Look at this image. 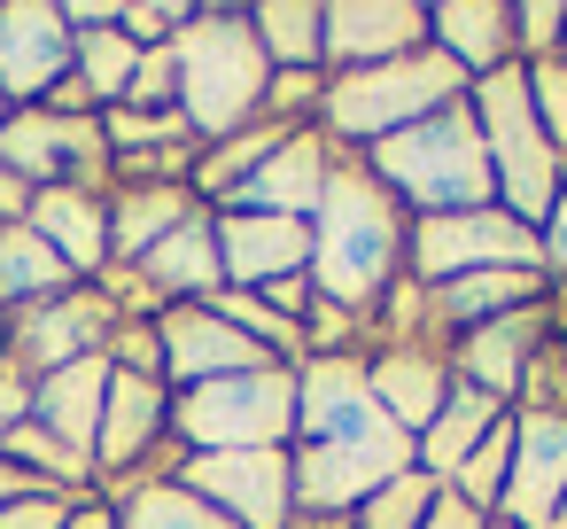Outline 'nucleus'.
<instances>
[{
	"label": "nucleus",
	"mask_w": 567,
	"mask_h": 529,
	"mask_svg": "<svg viewBox=\"0 0 567 529\" xmlns=\"http://www.w3.org/2000/svg\"><path fill=\"white\" fill-rule=\"evenodd\" d=\"M412 242V218L396 211V195L365 172V156H334L327 203L311 211V288L334 312H373L396 281V257Z\"/></svg>",
	"instance_id": "obj_1"
},
{
	"label": "nucleus",
	"mask_w": 567,
	"mask_h": 529,
	"mask_svg": "<svg viewBox=\"0 0 567 529\" xmlns=\"http://www.w3.org/2000/svg\"><path fill=\"white\" fill-rule=\"evenodd\" d=\"M172 55H179V118L203 149L234 141L265 118L272 63L249 32V9H195V24L172 40Z\"/></svg>",
	"instance_id": "obj_2"
},
{
	"label": "nucleus",
	"mask_w": 567,
	"mask_h": 529,
	"mask_svg": "<svg viewBox=\"0 0 567 529\" xmlns=\"http://www.w3.org/2000/svg\"><path fill=\"white\" fill-rule=\"evenodd\" d=\"M365 172H373L396 203H412L420 218L489 211V203H497L489 149H482V125H474L466 102H451V110H435V118H420V125L373 141V149H365Z\"/></svg>",
	"instance_id": "obj_3"
},
{
	"label": "nucleus",
	"mask_w": 567,
	"mask_h": 529,
	"mask_svg": "<svg viewBox=\"0 0 567 529\" xmlns=\"http://www.w3.org/2000/svg\"><path fill=\"white\" fill-rule=\"evenodd\" d=\"M451 102H466V71H458L451 55H435V48H412V55H396V63L327 79V102H319L311 125H319L327 141L373 149V141H389V133H404V125H420V118H435V110H451Z\"/></svg>",
	"instance_id": "obj_4"
},
{
	"label": "nucleus",
	"mask_w": 567,
	"mask_h": 529,
	"mask_svg": "<svg viewBox=\"0 0 567 529\" xmlns=\"http://www.w3.org/2000/svg\"><path fill=\"white\" fill-rule=\"evenodd\" d=\"M466 110H474V125H482V149H489V180H497V211H513L528 234L551 218V203H559V187H567V156L544 141V125H536V110H528V71L520 63H505V71H489V79H474L466 87Z\"/></svg>",
	"instance_id": "obj_5"
},
{
	"label": "nucleus",
	"mask_w": 567,
	"mask_h": 529,
	"mask_svg": "<svg viewBox=\"0 0 567 529\" xmlns=\"http://www.w3.org/2000/svg\"><path fill=\"white\" fill-rule=\"evenodd\" d=\"M179 451H288L296 444V366H249L203 389H172Z\"/></svg>",
	"instance_id": "obj_6"
},
{
	"label": "nucleus",
	"mask_w": 567,
	"mask_h": 529,
	"mask_svg": "<svg viewBox=\"0 0 567 529\" xmlns=\"http://www.w3.org/2000/svg\"><path fill=\"white\" fill-rule=\"evenodd\" d=\"M288 467H296V513L311 521H334V513H358L381 482H396L412 459V436L389 420V413H365L319 444H288Z\"/></svg>",
	"instance_id": "obj_7"
},
{
	"label": "nucleus",
	"mask_w": 567,
	"mask_h": 529,
	"mask_svg": "<svg viewBox=\"0 0 567 529\" xmlns=\"http://www.w3.org/2000/svg\"><path fill=\"white\" fill-rule=\"evenodd\" d=\"M420 288L458 281V273H544V242L513 218V211H443V218H412L404 242Z\"/></svg>",
	"instance_id": "obj_8"
},
{
	"label": "nucleus",
	"mask_w": 567,
	"mask_h": 529,
	"mask_svg": "<svg viewBox=\"0 0 567 529\" xmlns=\"http://www.w3.org/2000/svg\"><path fill=\"white\" fill-rule=\"evenodd\" d=\"M0 164H9L32 195H40V187H86V195H110V141H102V118L9 110V125H0Z\"/></svg>",
	"instance_id": "obj_9"
},
{
	"label": "nucleus",
	"mask_w": 567,
	"mask_h": 529,
	"mask_svg": "<svg viewBox=\"0 0 567 529\" xmlns=\"http://www.w3.org/2000/svg\"><path fill=\"white\" fill-rule=\"evenodd\" d=\"M0 327H9V366L32 374V382H48V374H63V366H79V358H110L117 312H110V296H102L94 281H79V288L32 304V312H17V319H0Z\"/></svg>",
	"instance_id": "obj_10"
},
{
	"label": "nucleus",
	"mask_w": 567,
	"mask_h": 529,
	"mask_svg": "<svg viewBox=\"0 0 567 529\" xmlns=\"http://www.w3.org/2000/svg\"><path fill=\"white\" fill-rule=\"evenodd\" d=\"M179 482L210 498L234 529H288L296 521V467L288 451H187Z\"/></svg>",
	"instance_id": "obj_11"
},
{
	"label": "nucleus",
	"mask_w": 567,
	"mask_h": 529,
	"mask_svg": "<svg viewBox=\"0 0 567 529\" xmlns=\"http://www.w3.org/2000/svg\"><path fill=\"white\" fill-rule=\"evenodd\" d=\"M567 498V413H544V405H520L513 413V467H505V498L489 521H513V529H551Z\"/></svg>",
	"instance_id": "obj_12"
},
{
	"label": "nucleus",
	"mask_w": 567,
	"mask_h": 529,
	"mask_svg": "<svg viewBox=\"0 0 567 529\" xmlns=\"http://www.w3.org/2000/svg\"><path fill=\"white\" fill-rule=\"evenodd\" d=\"M156 343H164V389H203V382H226V374H249V366H280L272 350H257L210 304H164Z\"/></svg>",
	"instance_id": "obj_13"
},
{
	"label": "nucleus",
	"mask_w": 567,
	"mask_h": 529,
	"mask_svg": "<svg viewBox=\"0 0 567 529\" xmlns=\"http://www.w3.org/2000/svg\"><path fill=\"white\" fill-rule=\"evenodd\" d=\"M71 24L55 0H0V94L17 110L48 102L55 79H71Z\"/></svg>",
	"instance_id": "obj_14"
},
{
	"label": "nucleus",
	"mask_w": 567,
	"mask_h": 529,
	"mask_svg": "<svg viewBox=\"0 0 567 529\" xmlns=\"http://www.w3.org/2000/svg\"><path fill=\"white\" fill-rule=\"evenodd\" d=\"M327 180H334V141L319 125H296L218 211H265V218H303L311 226V211L327 203Z\"/></svg>",
	"instance_id": "obj_15"
},
{
	"label": "nucleus",
	"mask_w": 567,
	"mask_h": 529,
	"mask_svg": "<svg viewBox=\"0 0 567 529\" xmlns=\"http://www.w3.org/2000/svg\"><path fill=\"white\" fill-rule=\"evenodd\" d=\"M427 48V9L420 0H334L327 9V79L373 71Z\"/></svg>",
	"instance_id": "obj_16"
},
{
	"label": "nucleus",
	"mask_w": 567,
	"mask_h": 529,
	"mask_svg": "<svg viewBox=\"0 0 567 529\" xmlns=\"http://www.w3.org/2000/svg\"><path fill=\"white\" fill-rule=\"evenodd\" d=\"M544 343H551V312H544V304H528V312H505V319H482L474 335H458V358H451V382H474L482 397H497V405H513Z\"/></svg>",
	"instance_id": "obj_17"
},
{
	"label": "nucleus",
	"mask_w": 567,
	"mask_h": 529,
	"mask_svg": "<svg viewBox=\"0 0 567 529\" xmlns=\"http://www.w3.org/2000/svg\"><path fill=\"white\" fill-rule=\"evenodd\" d=\"M210 218H218L226 288H265L288 273H311V226L303 218H265V211H210Z\"/></svg>",
	"instance_id": "obj_18"
},
{
	"label": "nucleus",
	"mask_w": 567,
	"mask_h": 529,
	"mask_svg": "<svg viewBox=\"0 0 567 529\" xmlns=\"http://www.w3.org/2000/svg\"><path fill=\"white\" fill-rule=\"evenodd\" d=\"M24 226H32L79 281H102V273H110V195H86V187H40Z\"/></svg>",
	"instance_id": "obj_19"
},
{
	"label": "nucleus",
	"mask_w": 567,
	"mask_h": 529,
	"mask_svg": "<svg viewBox=\"0 0 567 529\" xmlns=\"http://www.w3.org/2000/svg\"><path fill=\"white\" fill-rule=\"evenodd\" d=\"M141 288L156 296V304H210L218 288H226V265H218V218L210 211H195L179 234H164L141 265Z\"/></svg>",
	"instance_id": "obj_20"
},
{
	"label": "nucleus",
	"mask_w": 567,
	"mask_h": 529,
	"mask_svg": "<svg viewBox=\"0 0 567 529\" xmlns=\"http://www.w3.org/2000/svg\"><path fill=\"white\" fill-rule=\"evenodd\" d=\"M365 382H373V405L420 444V428L443 413V397H451V358L443 350H420V343H389L373 366H365Z\"/></svg>",
	"instance_id": "obj_21"
},
{
	"label": "nucleus",
	"mask_w": 567,
	"mask_h": 529,
	"mask_svg": "<svg viewBox=\"0 0 567 529\" xmlns=\"http://www.w3.org/2000/svg\"><path fill=\"white\" fill-rule=\"evenodd\" d=\"M427 48L451 55L466 71V87H474V79L505 71L520 55L513 48V9L505 0H443V9H427Z\"/></svg>",
	"instance_id": "obj_22"
},
{
	"label": "nucleus",
	"mask_w": 567,
	"mask_h": 529,
	"mask_svg": "<svg viewBox=\"0 0 567 529\" xmlns=\"http://www.w3.org/2000/svg\"><path fill=\"white\" fill-rule=\"evenodd\" d=\"M102 405H110V358H79V366L32 382V420L86 459H94V436H102Z\"/></svg>",
	"instance_id": "obj_23"
},
{
	"label": "nucleus",
	"mask_w": 567,
	"mask_h": 529,
	"mask_svg": "<svg viewBox=\"0 0 567 529\" xmlns=\"http://www.w3.org/2000/svg\"><path fill=\"white\" fill-rule=\"evenodd\" d=\"M195 211H203L195 187H110V265H141Z\"/></svg>",
	"instance_id": "obj_24"
},
{
	"label": "nucleus",
	"mask_w": 567,
	"mask_h": 529,
	"mask_svg": "<svg viewBox=\"0 0 567 529\" xmlns=\"http://www.w3.org/2000/svg\"><path fill=\"white\" fill-rule=\"evenodd\" d=\"M513 405H497V397H482L474 382H451V397H443V413L420 428V444H412V459H420V475H435V482H451L458 467H466V451L505 420Z\"/></svg>",
	"instance_id": "obj_25"
},
{
	"label": "nucleus",
	"mask_w": 567,
	"mask_h": 529,
	"mask_svg": "<svg viewBox=\"0 0 567 529\" xmlns=\"http://www.w3.org/2000/svg\"><path fill=\"white\" fill-rule=\"evenodd\" d=\"M63 288H79V273L32 226H0V319H17V312H32V304H48Z\"/></svg>",
	"instance_id": "obj_26"
},
{
	"label": "nucleus",
	"mask_w": 567,
	"mask_h": 529,
	"mask_svg": "<svg viewBox=\"0 0 567 529\" xmlns=\"http://www.w3.org/2000/svg\"><path fill=\"white\" fill-rule=\"evenodd\" d=\"M249 32L272 71H327V9L319 0H265L249 9Z\"/></svg>",
	"instance_id": "obj_27"
},
{
	"label": "nucleus",
	"mask_w": 567,
	"mask_h": 529,
	"mask_svg": "<svg viewBox=\"0 0 567 529\" xmlns=\"http://www.w3.org/2000/svg\"><path fill=\"white\" fill-rule=\"evenodd\" d=\"M110 513H117V529H234V521H226L210 498H195L179 475H156V482L117 490Z\"/></svg>",
	"instance_id": "obj_28"
},
{
	"label": "nucleus",
	"mask_w": 567,
	"mask_h": 529,
	"mask_svg": "<svg viewBox=\"0 0 567 529\" xmlns=\"http://www.w3.org/2000/svg\"><path fill=\"white\" fill-rule=\"evenodd\" d=\"M133 71H141V48H133L125 32H86V40L71 48V79L94 94V110H117L125 87H133Z\"/></svg>",
	"instance_id": "obj_29"
},
{
	"label": "nucleus",
	"mask_w": 567,
	"mask_h": 529,
	"mask_svg": "<svg viewBox=\"0 0 567 529\" xmlns=\"http://www.w3.org/2000/svg\"><path fill=\"white\" fill-rule=\"evenodd\" d=\"M505 467H513V413H505V420L466 451V467H458L443 490H458L474 513H497V498H505Z\"/></svg>",
	"instance_id": "obj_30"
},
{
	"label": "nucleus",
	"mask_w": 567,
	"mask_h": 529,
	"mask_svg": "<svg viewBox=\"0 0 567 529\" xmlns=\"http://www.w3.org/2000/svg\"><path fill=\"white\" fill-rule=\"evenodd\" d=\"M435 490H443L435 475L404 467V475H396V482H381L350 521H358V529H420V521H427V506H435Z\"/></svg>",
	"instance_id": "obj_31"
},
{
	"label": "nucleus",
	"mask_w": 567,
	"mask_h": 529,
	"mask_svg": "<svg viewBox=\"0 0 567 529\" xmlns=\"http://www.w3.org/2000/svg\"><path fill=\"white\" fill-rule=\"evenodd\" d=\"M102 141H110V156H148V149H179L195 133L179 110H102Z\"/></svg>",
	"instance_id": "obj_32"
},
{
	"label": "nucleus",
	"mask_w": 567,
	"mask_h": 529,
	"mask_svg": "<svg viewBox=\"0 0 567 529\" xmlns=\"http://www.w3.org/2000/svg\"><path fill=\"white\" fill-rule=\"evenodd\" d=\"M520 71H528V110H536L544 141L567 156V55H536V63H520Z\"/></svg>",
	"instance_id": "obj_33"
},
{
	"label": "nucleus",
	"mask_w": 567,
	"mask_h": 529,
	"mask_svg": "<svg viewBox=\"0 0 567 529\" xmlns=\"http://www.w3.org/2000/svg\"><path fill=\"white\" fill-rule=\"evenodd\" d=\"M187 24H195L187 0H133V9H117V32H125L133 48H172Z\"/></svg>",
	"instance_id": "obj_34"
},
{
	"label": "nucleus",
	"mask_w": 567,
	"mask_h": 529,
	"mask_svg": "<svg viewBox=\"0 0 567 529\" xmlns=\"http://www.w3.org/2000/svg\"><path fill=\"white\" fill-rule=\"evenodd\" d=\"M117 110H179V55L172 48H141V71H133Z\"/></svg>",
	"instance_id": "obj_35"
},
{
	"label": "nucleus",
	"mask_w": 567,
	"mask_h": 529,
	"mask_svg": "<svg viewBox=\"0 0 567 529\" xmlns=\"http://www.w3.org/2000/svg\"><path fill=\"white\" fill-rule=\"evenodd\" d=\"M559 40H567V9H559V0H528V9H513V48H520V63L559 55Z\"/></svg>",
	"instance_id": "obj_36"
},
{
	"label": "nucleus",
	"mask_w": 567,
	"mask_h": 529,
	"mask_svg": "<svg viewBox=\"0 0 567 529\" xmlns=\"http://www.w3.org/2000/svg\"><path fill=\"white\" fill-rule=\"evenodd\" d=\"M71 506H79V490H24V498H9L0 506V529H63L71 521Z\"/></svg>",
	"instance_id": "obj_37"
},
{
	"label": "nucleus",
	"mask_w": 567,
	"mask_h": 529,
	"mask_svg": "<svg viewBox=\"0 0 567 529\" xmlns=\"http://www.w3.org/2000/svg\"><path fill=\"white\" fill-rule=\"evenodd\" d=\"M24 420H32V374L0 366V436H17Z\"/></svg>",
	"instance_id": "obj_38"
},
{
	"label": "nucleus",
	"mask_w": 567,
	"mask_h": 529,
	"mask_svg": "<svg viewBox=\"0 0 567 529\" xmlns=\"http://www.w3.org/2000/svg\"><path fill=\"white\" fill-rule=\"evenodd\" d=\"M420 529H489V513H474L458 490H435V506H427V521Z\"/></svg>",
	"instance_id": "obj_39"
},
{
	"label": "nucleus",
	"mask_w": 567,
	"mask_h": 529,
	"mask_svg": "<svg viewBox=\"0 0 567 529\" xmlns=\"http://www.w3.org/2000/svg\"><path fill=\"white\" fill-rule=\"evenodd\" d=\"M536 242H544V265H559V273H567V187H559V203H551V218L536 226Z\"/></svg>",
	"instance_id": "obj_40"
},
{
	"label": "nucleus",
	"mask_w": 567,
	"mask_h": 529,
	"mask_svg": "<svg viewBox=\"0 0 567 529\" xmlns=\"http://www.w3.org/2000/svg\"><path fill=\"white\" fill-rule=\"evenodd\" d=\"M63 529H117V513H110V498H94V490H86V498L71 506V521H63Z\"/></svg>",
	"instance_id": "obj_41"
},
{
	"label": "nucleus",
	"mask_w": 567,
	"mask_h": 529,
	"mask_svg": "<svg viewBox=\"0 0 567 529\" xmlns=\"http://www.w3.org/2000/svg\"><path fill=\"white\" fill-rule=\"evenodd\" d=\"M24 490H40V482H32L24 467H9V459H0V506H9V498H24ZM48 490H55V482H48Z\"/></svg>",
	"instance_id": "obj_42"
},
{
	"label": "nucleus",
	"mask_w": 567,
	"mask_h": 529,
	"mask_svg": "<svg viewBox=\"0 0 567 529\" xmlns=\"http://www.w3.org/2000/svg\"><path fill=\"white\" fill-rule=\"evenodd\" d=\"M551 529H567V498H559V513H551Z\"/></svg>",
	"instance_id": "obj_43"
},
{
	"label": "nucleus",
	"mask_w": 567,
	"mask_h": 529,
	"mask_svg": "<svg viewBox=\"0 0 567 529\" xmlns=\"http://www.w3.org/2000/svg\"><path fill=\"white\" fill-rule=\"evenodd\" d=\"M9 110H17V102H9V94H0V125H9Z\"/></svg>",
	"instance_id": "obj_44"
},
{
	"label": "nucleus",
	"mask_w": 567,
	"mask_h": 529,
	"mask_svg": "<svg viewBox=\"0 0 567 529\" xmlns=\"http://www.w3.org/2000/svg\"><path fill=\"white\" fill-rule=\"evenodd\" d=\"M559 319H567V296H559ZM559 350H567V343H559Z\"/></svg>",
	"instance_id": "obj_45"
},
{
	"label": "nucleus",
	"mask_w": 567,
	"mask_h": 529,
	"mask_svg": "<svg viewBox=\"0 0 567 529\" xmlns=\"http://www.w3.org/2000/svg\"><path fill=\"white\" fill-rule=\"evenodd\" d=\"M489 529H513V521H489Z\"/></svg>",
	"instance_id": "obj_46"
},
{
	"label": "nucleus",
	"mask_w": 567,
	"mask_h": 529,
	"mask_svg": "<svg viewBox=\"0 0 567 529\" xmlns=\"http://www.w3.org/2000/svg\"><path fill=\"white\" fill-rule=\"evenodd\" d=\"M559 55H567V40H559Z\"/></svg>",
	"instance_id": "obj_47"
}]
</instances>
